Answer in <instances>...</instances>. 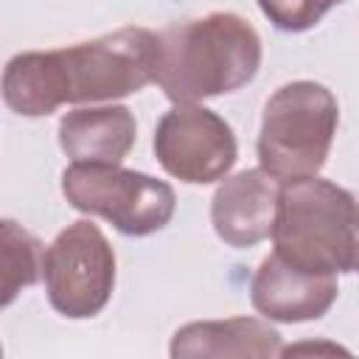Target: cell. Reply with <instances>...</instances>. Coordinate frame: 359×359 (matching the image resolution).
<instances>
[{
	"label": "cell",
	"mask_w": 359,
	"mask_h": 359,
	"mask_svg": "<svg viewBox=\"0 0 359 359\" xmlns=\"http://www.w3.org/2000/svg\"><path fill=\"white\" fill-rule=\"evenodd\" d=\"M154 67L157 34L126 25L70 48L17 53L3 67L0 95L11 112L42 118L62 104L126 98L154 81Z\"/></svg>",
	"instance_id": "6da1fadb"
},
{
	"label": "cell",
	"mask_w": 359,
	"mask_h": 359,
	"mask_svg": "<svg viewBox=\"0 0 359 359\" xmlns=\"http://www.w3.org/2000/svg\"><path fill=\"white\" fill-rule=\"evenodd\" d=\"M258 67L261 36L233 11L174 22L157 34L154 81L174 104L233 93L250 84Z\"/></svg>",
	"instance_id": "7a4b0ae2"
},
{
	"label": "cell",
	"mask_w": 359,
	"mask_h": 359,
	"mask_svg": "<svg viewBox=\"0 0 359 359\" xmlns=\"http://www.w3.org/2000/svg\"><path fill=\"white\" fill-rule=\"evenodd\" d=\"M269 236L275 255L303 272L351 275L359 264L356 199L320 177L280 182Z\"/></svg>",
	"instance_id": "3957f363"
},
{
	"label": "cell",
	"mask_w": 359,
	"mask_h": 359,
	"mask_svg": "<svg viewBox=\"0 0 359 359\" xmlns=\"http://www.w3.org/2000/svg\"><path fill=\"white\" fill-rule=\"evenodd\" d=\"M339 107L317 81H289L264 104L258 132V163L278 185L317 177L331 151Z\"/></svg>",
	"instance_id": "277c9868"
},
{
	"label": "cell",
	"mask_w": 359,
	"mask_h": 359,
	"mask_svg": "<svg viewBox=\"0 0 359 359\" xmlns=\"http://www.w3.org/2000/svg\"><path fill=\"white\" fill-rule=\"evenodd\" d=\"M62 194L70 208L101 216L123 236H151L163 230L177 208L168 182L121 163H73L62 174Z\"/></svg>",
	"instance_id": "5b68a950"
},
{
	"label": "cell",
	"mask_w": 359,
	"mask_h": 359,
	"mask_svg": "<svg viewBox=\"0 0 359 359\" xmlns=\"http://www.w3.org/2000/svg\"><path fill=\"white\" fill-rule=\"evenodd\" d=\"M42 278L62 317H95L115 289V252L98 224L87 219L67 224L42 252Z\"/></svg>",
	"instance_id": "8992f818"
},
{
	"label": "cell",
	"mask_w": 359,
	"mask_h": 359,
	"mask_svg": "<svg viewBox=\"0 0 359 359\" xmlns=\"http://www.w3.org/2000/svg\"><path fill=\"white\" fill-rule=\"evenodd\" d=\"M154 157L177 180L208 185L222 180L238 154L230 123L208 107L177 104L154 129Z\"/></svg>",
	"instance_id": "52a82bcc"
},
{
	"label": "cell",
	"mask_w": 359,
	"mask_h": 359,
	"mask_svg": "<svg viewBox=\"0 0 359 359\" xmlns=\"http://www.w3.org/2000/svg\"><path fill=\"white\" fill-rule=\"evenodd\" d=\"M337 275L303 272L275 252L261 261L250 283V300L255 311L275 323L320 320L337 303Z\"/></svg>",
	"instance_id": "ba28073f"
},
{
	"label": "cell",
	"mask_w": 359,
	"mask_h": 359,
	"mask_svg": "<svg viewBox=\"0 0 359 359\" xmlns=\"http://www.w3.org/2000/svg\"><path fill=\"white\" fill-rule=\"evenodd\" d=\"M275 199L278 182L261 168H244L227 177L210 199V222L216 236L236 250L269 238Z\"/></svg>",
	"instance_id": "9c48e42d"
},
{
	"label": "cell",
	"mask_w": 359,
	"mask_h": 359,
	"mask_svg": "<svg viewBox=\"0 0 359 359\" xmlns=\"http://www.w3.org/2000/svg\"><path fill=\"white\" fill-rule=\"evenodd\" d=\"M137 137L132 109L121 104L81 107L59 121V146L73 163H121Z\"/></svg>",
	"instance_id": "30bf717a"
},
{
	"label": "cell",
	"mask_w": 359,
	"mask_h": 359,
	"mask_svg": "<svg viewBox=\"0 0 359 359\" xmlns=\"http://www.w3.org/2000/svg\"><path fill=\"white\" fill-rule=\"evenodd\" d=\"M168 351L174 359H194V356L269 359V356H280L283 348H280V334L272 325L255 317H230V320L188 323L177 328Z\"/></svg>",
	"instance_id": "8fae6325"
},
{
	"label": "cell",
	"mask_w": 359,
	"mask_h": 359,
	"mask_svg": "<svg viewBox=\"0 0 359 359\" xmlns=\"http://www.w3.org/2000/svg\"><path fill=\"white\" fill-rule=\"evenodd\" d=\"M39 238L14 219H0V309L17 300V294L39 280L42 255Z\"/></svg>",
	"instance_id": "7c38bea8"
},
{
	"label": "cell",
	"mask_w": 359,
	"mask_h": 359,
	"mask_svg": "<svg viewBox=\"0 0 359 359\" xmlns=\"http://www.w3.org/2000/svg\"><path fill=\"white\" fill-rule=\"evenodd\" d=\"M339 3L345 0H258V8L278 31L300 34L314 28Z\"/></svg>",
	"instance_id": "4fadbf2b"
},
{
	"label": "cell",
	"mask_w": 359,
	"mask_h": 359,
	"mask_svg": "<svg viewBox=\"0 0 359 359\" xmlns=\"http://www.w3.org/2000/svg\"><path fill=\"white\" fill-rule=\"evenodd\" d=\"M0 353H3V348H0Z\"/></svg>",
	"instance_id": "5bb4252c"
}]
</instances>
